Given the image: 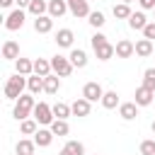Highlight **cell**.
<instances>
[{"label": "cell", "instance_id": "obj_1", "mask_svg": "<svg viewBox=\"0 0 155 155\" xmlns=\"http://www.w3.org/2000/svg\"><path fill=\"white\" fill-rule=\"evenodd\" d=\"M34 107H36V102H34L31 92H29V94H22L19 99H15V109H12V116H15L17 121H24V119H29V116L34 114Z\"/></svg>", "mask_w": 155, "mask_h": 155}, {"label": "cell", "instance_id": "obj_2", "mask_svg": "<svg viewBox=\"0 0 155 155\" xmlns=\"http://www.w3.org/2000/svg\"><path fill=\"white\" fill-rule=\"evenodd\" d=\"M24 87H27V75L15 73V75L7 78V82H5V97H7V99H19V97L24 94Z\"/></svg>", "mask_w": 155, "mask_h": 155}, {"label": "cell", "instance_id": "obj_3", "mask_svg": "<svg viewBox=\"0 0 155 155\" xmlns=\"http://www.w3.org/2000/svg\"><path fill=\"white\" fill-rule=\"evenodd\" d=\"M51 68H53V73L58 75V78H68L70 73H73V63H70V58H65V56H61V53H56L53 58H51Z\"/></svg>", "mask_w": 155, "mask_h": 155}, {"label": "cell", "instance_id": "obj_4", "mask_svg": "<svg viewBox=\"0 0 155 155\" xmlns=\"http://www.w3.org/2000/svg\"><path fill=\"white\" fill-rule=\"evenodd\" d=\"M41 126H51L53 124V107H48L46 102H36V107H34V114H31Z\"/></svg>", "mask_w": 155, "mask_h": 155}, {"label": "cell", "instance_id": "obj_5", "mask_svg": "<svg viewBox=\"0 0 155 155\" xmlns=\"http://www.w3.org/2000/svg\"><path fill=\"white\" fill-rule=\"evenodd\" d=\"M24 10L22 7H17V10H12L7 17H5V29H10V31H17V29H22L24 27Z\"/></svg>", "mask_w": 155, "mask_h": 155}, {"label": "cell", "instance_id": "obj_6", "mask_svg": "<svg viewBox=\"0 0 155 155\" xmlns=\"http://www.w3.org/2000/svg\"><path fill=\"white\" fill-rule=\"evenodd\" d=\"M82 97L90 99V102H102L104 90H102L99 82H85V87H82Z\"/></svg>", "mask_w": 155, "mask_h": 155}, {"label": "cell", "instance_id": "obj_7", "mask_svg": "<svg viewBox=\"0 0 155 155\" xmlns=\"http://www.w3.org/2000/svg\"><path fill=\"white\" fill-rule=\"evenodd\" d=\"M68 7L73 12V17L82 19V17H90V0H68Z\"/></svg>", "mask_w": 155, "mask_h": 155}, {"label": "cell", "instance_id": "obj_8", "mask_svg": "<svg viewBox=\"0 0 155 155\" xmlns=\"http://www.w3.org/2000/svg\"><path fill=\"white\" fill-rule=\"evenodd\" d=\"M116 58H131L133 53H136V44L131 41V39H121V41H116Z\"/></svg>", "mask_w": 155, "mask_h": 155}, {"label": "cell", "instance_id": "obj_9", "mask_svg": "<svg viewBox=\"0 0 155 155\" xmlns=\"http://www.w3.org/2000/svg\"><path fill=\"white\" fill-rule=\"evenodd\" d=\"M133 97H136L133 102H136L138 107H148V104H153V97H155V92H153L150 87H145V85H140V87L136 90V94H133Z\"/></svg>", "mask_w": 155, "mask_h": 155}, {"label": "cell", "instance_id": "obj_10", "mask_svg": "<svg viewBox=\"0 0 155 155\" xmlns=\"http://www.w3.org/2000/svg\"><path fill=\"white\" fill-rule=\"evenodd\" d=\"M51 29H53V17L51 15H41V17L34 19V31L36 34H48Z\"/></svg>", "mask_w": 155, "mask_h": 155}, {"label": "cell", "instance_id": "obj_11", "mask_svg": "<svg viewBox=\"0 0 155 155\" xmlns=\"http://www.w3.org/2000/svg\"><path fill=\"white\" fill-rule=\"evenodd\" d=\"M70 107H73V114H75V116H80V119H82V116H90V111H92V102H90V99H85V97L75 99Z\"/></svg>", "mask_w": 155, "mask_h": 155}, {"label": "cell", "instance_id": "obj_12", "mask_svg": "<svg viewBox=\"0 0 155 155\" xmlns=\"http://www.w3.org/2000/svg\"><path fill=\"white\" fill-rule=\"evenodd\" d=\"M119 116H121L124 121H133V119L138 116V104H136V102H124V104H119Z\"/></svg>", "mask_w": 155, "mask_h": 155}, {"label": "cell", "instance_id": "obj_13", "mask_svg": "<svg viewBox=\"0 0 155 155\" xmlns=\"http://www.w3.org/2000/svg\"><path fill=\"white\" fill-rule=\"evenodd\" d=\"M2 58H7V61H17L19 58V44L15 39H7L2 44Z\"/></svg>", "mask_w": 155, "mask_h": 155}, {"label": "cell", "instance_id": "obj_14", "mask_svg": "<svg viewBox=\"0 0 155 155\" xmlns=\"http://www.w3.org/2000/svg\"><path fill=\"white\" fill-rule=\"evenodd\" d=\"M53 136H56V133H53L51 128H39V131L34 133V143H36L39 148H48L51 140H53Z\"/></svg>", "mask_w": 155, "mask_h": 155}, {"label": "cell", "instance_id": "obj_15", "mask_svg": "<svg viewBox=\"0 0 155 155\" xmlns=\"http://www.w3.org/2000/svg\"><path fill=\"white\" fill-rule=\"evenodd\" d=\"M68 0H48V15L56 19V17H63L68 12Z\"/></svg>", "mask_w": 155, "mask_h": 155}, {"label": "cell", "instance_id": "obj_16", "mask_svg": "<svg viewBox=\"0 0 155 155\" xmlns=\"http://www.w3.org/2000/svg\"><path fill=\"white\" fill-rule=\"evenodd\" d=\"M73 39H75L73 29H58V31H56V44H58L61 48H70V46H73Z\"/></svg>", "mask_w": 155, "mask_h": 155}, {"label": "cell", "instance_id": "obj_17", "mask_svg": "<svg viewBox=\"0 0 155 155\" xmlns=\"http://www.w3.org/2000/svg\"><path fill=\"white\" fill-rule=\"evenodd\" d=\"M58 90H61V80H58V75H56V73L46 75V78H44V92H46V94H56Z\"/></svg>", "mask_w": 155, "mask_h": 155}, {"label": "cell", "instance_id": "obj_18", "mask_svg": "<svg viewBox=\"0 0 155 155\" xmlns=\"http://www.w3.org/2000/svg\"><path fill=\"white\" fill-rule=\"evenodd\" d=\"M145 24H148V17H145L143 12H131V17H128V27H131V29L143 31V29H145Z\"/></svg>", "mask_w": 155, "mask_h": 155}, {"label": "cell", "instance_id": "obj_19", "mask_svg": "<svg viewBox=\"0 0 155 155\" xmlns=\"http://www.w3.org/2000/svg\"><path fill=\"white\" fill-rule=\"evenodd\" d=\"M150 53H153V41H150V39H145V36H143V39H138V41H136V56L148 58Z\"/></svg>", "mask_w": 155, "mask_h": 155}, {"label": "cell", "instance_id": "obj_20", "mask_svg": "<svg viewBox=\"0 0 155 155\" xmlns=\"http://www.w3.org/2000/svg\"><path fill=\"white\" fill-rule=\"evenodd\" d=\"M94 56H97L99 61H109V58H114V56H116V48L107 41V44H102V46H97V48H94Z\"/></svg>", "mask_w": 155, "mask_h": 155}, {"label": "cell", "instance_id": "obj_21", "mask_svg": "<svg viewBox=\"0 0 155 155\" xmlns=\"http://www.w3.org/2000/svg\"><path fill=\"white\" fill-rule=\"evenodd\" d=\"M15 70L19 73V75H31L34 73V61H29V58H17L15 61Z\"/></svg>", "mask_w": 155, "mask_h": 155}, {"label": "cell", "instance_id": "obj_22", "mask_svg": "<svg viewBox=\"0 0 155 155\" xmlns=\"http://www.w3.org/2000/svg\"><path fill=\"white\" fill-rule=\"evenodd\" d=\"M27 87H29V92H31V94L44 92V78H41V75H36V73H31V75L27 78Z\"/></svg>", "mask_w": 155, "mask_h": 155}, {"label": "cell", "instance_id": "obj_23", "mask_svg": "<svg viewBox=\"0 0 155 155\" xmlns=\"http://www.w3.org/2000/svg\"><path fill=\"white\" fill-rule=\"evenodd\" d=\"M68 58H70V63H73L75 68H85V65H87V53H85L82 48H73Z\"/></svg>", "mask_w": 155, "mask_h": 155}, {"label": "cell", "instance_id": "obj_24", "mask_svg": "<svg viewBox=\"0 0 155 155\" xmlns=\"http://www.w3.org/2000/svg\"><path fill=\"white\" fill-rule=\"evenodd\" d=\"M34 73H36V75H41V78L51 75V73H53L51 61H46V58H36V61H34Z\"/></svg>", "mask_w": 155, "mask_h": 155}, {"label": "cell", "instance_id": "obj_25", "mask_svg": "<svg viewBox=\"0 0 155 155\" xmlns=\"http://www.w3.org/2000/svg\"><path fill=\"white\" fill-rule=\"evenodd\" d=\"M34 148H36V143H34V140L22 138V140L15 145V153H17V155H34Z\"/></svg>", "mask_w": 155, "mask_h": 155}, {"label": "cell", "instance_id": "obj_26", "mask_svg": "<svg viewBox=\"0 0 155 155\" xmlns=\"http://www.w3.org/2000/svg\"><path fill=\"white\" fill-rule=\"evenodd\" d=\"M121 102H119V94H116V90H109V92H104V97H102V107L104 109H116Z\"/></svg>", "mask_w": 155, "mask_h": 155}, {"label": "cell", "instance_id": "obj_27", "mask_svg": "<svg viewBox=\"0 0 155 155\" xmlns=\"http://www.w3.org/2000/svg\"><path fill=\"white\" fill-rule=\"evenodd\" d=\"M19 131H22V136H34L39 131V121L36 119H24V121H19Z\"/></svg>", "mask_w": 155, "mask_h": 155}, {"label": "cell", "instance_id": "obj_28", "mask_svg": "<svg viewBox=\"0 0 155 155\" xmlns=\"http://www.w3.org/2000/svg\"><path fill=\"white\" fill-rule=\"evenodd\" d=\"M73 114V107L70 104H65V102H56L53 104V116L56 119H68Z\"/></svg>", "mask_w": 155, "mask_h": 155}, {"label": "cell", "instance_id": "obj_29", "mask_svg": "<svg viewBox=\"0 0 155 155\" xmlns=\"http://www.w3.org/2000/svg\"><path fill=\"white\" fill-rule=\"evenodd\" d=\"M48 128H51L56 136H68V133H70V126H68L65 119H53V124H51Z\"/></svg>", "mask_w": 155, "mask_h": 155}, {"label": "cell", "instance_id": "obj_30", "mask_svg": "<svg viewBox=\"0 0 155 155\" xmlns=\"http://www.w3.org/2000/svg\"><path fill=\"white\" fill-rule=\"evenodd\" d=\"M27 10H29L34 17H41V15L48 12V2H46V0H31V5H29Z\"/></svg>", "mask_w": 155, "mask_h": 155}, {"label": "cell", "instance_id": "obj_31", "mask_svg": "<svg viewBox=\"0 0 155 155\" xmlns=\"http://www.w3.org/2000/svg\"><path fill=\"white\" fill-rule=\"evenodd\" d=\"M114 17L116 19H128L131 17V5H126V2H119V5H114Z\"/></svg>", "mask_w": 155, "mask_h": 155}, {"label": "cell", "instance_id": "obj_32", "mask_svg": "<svg viewBox=\"0 0 155 155\" xmlns=\"http://www.w3.org/2000/svg\"><path fill=\"white\" fill-rule=\"evenodd\" d=\"M87 22H90L94 29H99V27H104V22H107V19H104V15H102V12H90Z\"/></svg>", "mask_w": 155, "mask_h": 155}, {"label": "cell", "instance_id": "obj_33", "mask_svg": "<svg viewBox=\"0 0 155 155\" xmlns=\"http://www.w3.org/2000/svg\"><path fill=\"white\" fill-rule=\"evenodd\" d=\"M143 85L155 92V68H148V70L143 73Z\"/></svg>", "mask_w": 155, "mask_h": 155}, {"label": "cell", "instance_id": "obj_34", "mask_svg": "<svg viewBox=\"0 0 155 155\" xmlns=\"http://www.w3.org/2000/svg\"><path fill=\"white\" fill-rule=\"evenodd\" d=\"M65 148H70V150H73V155H85V145H82L80 140H68V143H65Z\"/></svg>", "mask_w": 155, "mask_h": 155}, {"label": "cell", "instance_id": "obj_35", "mask_svg": "<svg viewBox=\"0 0 155 155\" xmlns=\"http://www.w3.org/2000/svg\"><path fill=\"white\" fill-rule=\"evenodd\" d=\"M140 155H155V140H143L140 143Z\"/></svg>", "mask_w": 155, "mask_h": 155}, {"label": "cell", "instance_id": "obj_36", "mask_svg": "<svg viewBox=\"0 0 155 155\" xmlns=\"http://www.w3.org/2000/svg\"><path fill=\"white\" fill-rule=\"evenodd\" d=\"M90 44H92V48H97V46H102V44H107V36H104L102 31H97V34H92V39H90Z\"/></svg>", "mask_w": 155, "mask_h": 155}, {"label": "cell", "instance_id": "obj_37", "mask_svg": "<svg viewBox=\"0 0 155 155\" xmlns=\"http://www.w3.org/2000/svg\"><path fill=\"white\" fill-rule=\"evenodd\" d=\"M143 36H145V39H150V41L155 39V19L145 24V29H143Z\"/></svg>", "mask_w": 155, "mask_h": 155}, {"label": "cell", "instance_id": "obj_38", "mask_svg": "<svg viewBox=\"0 0 155 155\" xmlns=\"http://www.w3.org/2000/svg\"><path fill=\"white\" fill-rule=\"evenodd\" d=\"M138 5L143 10H155V0H138Z\"/></svg>", "mask_w": 155, "mask_h": 155}, {"label": "cell", "instance_id": "obj_39", "mask_svg": "<svg viewBox=\"0 0 155 155\" xmlns=\"http://www.w3.org/2000/svg\"><path fill=\"white\" fill-rule=\"evenodd\" d=\"M17 5H19V7H29V5H31V0H17Z\"/></svg>", "mask_w": 155, "mask_h": 155}, {"label": "cell", "instance_id": "obj_40", "mask_svg": "<svg viewBox=\"0 0 155 155\" xmlns=\"http://www.w3.org/2000/svg\"><path fill=\"white\" fill-rule=\"evenodd\" d=\"M12 2H17V0H0V5H2V7H10Z\"/></svg>", "mask_w": 155, "mask_h": 155}, {"label": "cell", "instance_id": "obj_41", "mask_svg": "<svg viewBox=\"0 0 155 155\" xmlns=\"http://www.w3.org/2000/svg\"><path fill=\"white\" fill-rule=\"evenodd\" d=\"M58 155H73V150H70V148H65V145H63V150H61V153H58Z\"/></svg>", "mask_w": 155, "mask_h": 155}, {"label": "cell", "instance_id": "obj_42", "mask_svg": "<svg viewBox=\"0 0 155 155\" xmlns=\"http://www.w3.org/2000/svg\"><path fill=\"white\" fill-rule=\"evenodd\" d=\"M121 2H126V5H131V2H133V0H121Z\"/></svg>", "mask_w": 155, "mask_h": 155}, {"label": "cell", "instance_id": "obj_43", "mask_svg": "<svg viewBox=\"0 0 155 155\" xmlns=\"http://www.w3.org/2000/svg\"><path fill=\"white\" fill-rule=\"evenodd\" d=\"M153 133H155V121H153Z\"/></svg>", "mask_w": 155, "mask_h": 155}, {"label": "cell", "instance_id": "obj_44", "mask_svg": "<svg viewBox=\"0 0 155 155\" xmlns=\"http://www.w3.org/2000/svg\"><path fill=\"white\" fill-rule=\"evenodd\" d=\"M153 12H155V10H153Z\"/></svg>", "mask_w": 155, "mask_h": 155}]
</instances>
